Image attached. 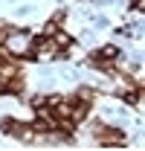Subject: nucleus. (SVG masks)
<instances>
[{
  "label": "nucleus",
  "mask_w": 145,
  "mask_h": 151,
  "mask_svg": "<svg viewBox=\"0 0 145 151\" xmlns=\"http://www.w3.org/2000/svg\"><path fill=\"white\" fill-rule=\"evenodd\" d=\"M3 38H6V29H3V26H0V41H3Z\"/></svg>",
  "instance_id": "nucleus-3"
},
{
  "label": "nucleus",
  "mask_w": 145,
  "mask_h": 151,
  "mask_svg": "<svg viewBox=\"0 0 145 151\" xmlns=\"http://www.w3.org/2000/svg\"><path fill=\"white\" fill-rule=\"evenodd\" d=\"M96 137H99V142H102V145H122V134L113 131V128H105V125H99V128H96Z\"/></svg>",
  "instance_id": "nucleus-1"
},
{
  "label": "nucleus",
  "mask_w": 145,
  "mask_h": 151,
  "mask_svg": "<svg viewBox=\"0 0 145 151\" xmlns=\"http://www.w3.org/2000/svg\"><path fill=\"white\" fill-rule=\"evenodd\" d=\"M136 9H145V0H136Z\"/></svg>",
  "instance_id": "nucleus-2"
}]
</instances>
